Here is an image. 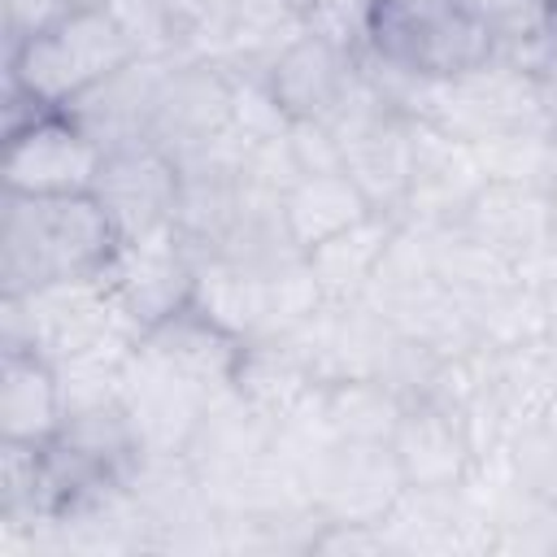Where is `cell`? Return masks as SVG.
Wrapping results in <instances>:
<instances>
[{
  "label": "cell",
  "mask_w": 557,
  "mask_h": 557,
  "mask_svg": "<svg viewBox=\"0 0 557 557\" xmlns=\"http://www.w3.org/2000/svg\"><path fill=\"white\" fill-rule=\"evenodd\" d=\"M117 231L91 191L17 196L0 209V292H35L61 278H87L117 252Z\"/></svg>",
  "instance_id": "6da1fadb"
},
{
  "label": "cell",
  "mask_w": 557,
  "mask_h": 557,
  "mask_svg": "<svg viewBox=\"0 0 557 557\" xmlns=\"http://www.w3.org/2000/svg\"><path fill=\"white\" fill-rule=\"evenodd\" d=\"M139 52L113 13L91 0L30 39L4 48V87L30 96L39 109H70L96 83L131 65Z\"/></svg>",
  "instance_id": "7a4b0ae2"
},
{
  "label": "cell",
  "mask_w": 557,
  "mask_h": 557,
  "mask_svg": "<svg viewBox=\"0 0 557 557\" xmlns=\"http://www.w3.org/2000/svg\"><path fill=\"white\" fill-rule=\"evenodd\" d=\"M366 52L413 78L448 83L492 61L496 44L461 0H374Z\"/></svg>",
  "instance_id": "3957f363"
},
{
  "label": "cell",
  "mask_w": 557,
  "mask_h": 557,
  "mask_svg": "<svg viewBox=\"0 0 557 557\" xmlns=\"http://www.w3.org/2000/svg\"><path fill=\"white\" fill-rule=\"evenodd\" d=\"M117 331L131 326L109 296L104 270L35 292H0V352H39L57 366Z\"/></svg>",
  "instance_id": "277c9868"
},
{
  "label": "cell",
  "mask_w": 557,
  "mask_h": 557,
  "mask_svg": "<svg viewBox=\"0 0 557 557\" xmlns=\"http://www.w3.org/2000/svg\"><path fill=\"white\" fill-rule=\"evenodd\" d=\"M422 122H435V126L453 131L466 144L487 139L496 131L548 122L540 74L531 65L509 61V57L496 52L492 61H483L479 70H470L461 78L435 83Z\"/></svg>",
  "instance_id": "5b68a950"
},
{
  "label": "cell",
  "mask_w": 557,
  "mask_h": 557,
  "mask_svg": "<svg viewBox=\"0 0 557 557\" xmlns=\"http://www.w3.org/2000/svg\"><path fill=\"white\" fill-rule=\"evenodd\" d=\"M305 487L322 522H370L379 527L396 496L405 492V474L396 466L392 444L374 440H322L305 466Z\"/></svg>",
  "instance_id": "8992f818"
},
{
  "label": "cell",
  "mask_w": 557,
  "mask_h": 557,
  "mask_svg": "<svg viewBox=\"0 0 557 557\" xmlns=\"http://www.w3.org/2000/svg\"><path fill=\"white\" fill-rule=\"evenodd\" d=\"M104 148L65 113L44 109L22 126L4 131V191L17 196H78L91 191Z\"/></svg>",
  "instance_id": "52a82bcc"
},
{
  "label": "cell",
  "mask_w": 557,
  "mask_h": 557,
  "mask_svg": "<svg viewBox=\"0 0 557 557\" xmlns=\"http://www.w3.org/2000/svg\"><path fill=\"white\" fill-rule=\"evenodd\" d=\"M104 283H109V296H113L122 322L135 335H144L148 326H157L170 313H178L183 305H191L196 261H191L187 244L178 239V231L165 226V231H152L139 239H122L104 265Z\"/></svg>",
  "instance_id": "ba28073f"
},
{
  "label": "cell",
  "mask_w": 557,
  "mask_h": 557,
  "mask_svg": "<svg viewBox=\"0 0 557 557\" xmlns=\"http://www.w3.org/2000/svg\"><path fill=\"white\" fill-rule=\"evenodd\" d=\"M231 74L213 57L183 52L170 65V78L161 87L152 144L165 148L174 161H187L231 135Z\"/></svg>",
  "instance_id": "9c48e42d"
},
{
  "label": "cell",
  "mask_w": 557,
  "mask_h": 557,
  "mask_svg": "<svg viewBox=\"0 0 557 557\" xmlns=\"http://www.w3.org/2000/svg\"><path fill=\"white\" fill-rule=\"evenodd\" d=\"M178 183H183L178 161L165 148L131 144V148L104 152L91 196L104 205L117 239H139V235L174 226Z\"/></svg>",
  "instance_id": "30bf717a"
},
{
  "label": "cell",
  "mask_w": 557,
  "mask_h": 557,
  "mask_svg": "<svg viewBox=\"0 0 557 557\" xmlns=\"http://www.w3.org/2000/svg\"><path fill=\"white\" fill-rule=\"evenodd\" d=\"M409 196L400 222H457L461 209L474 200V191L487 183L474 148L457 139L453 131L413 117L409 126Z\"/></svg>",
  "instance_id": "8fae6325"
},
{
  "label": "cell",
  "mask_w": 557,
  "mask_h": 557,
  "mask_svg": "<svg viewBox=\"0 0 557 557\" xmlns=\"http://www.w3.org/2000/svg\"><path fill=\"white\" fill-rule=\"evenodd\" d=\"M461 231H470L479 244L500 252L505 261L518 265V274L535 270L544 257L557 252L553 244V200L548 187H527V183H483L474 200L457 218Z\"/></svg>",
  "instance_id": "7c38bea8"
},
{
  "label": "cell",
  "mask_w": 557,
  "mask_h": 557,
  "mask_svg": "<svg viewBox=\"0 0 557 557\" xmlns=\"http://www.w3.org/2000/svg\"><path fill=\"white\" fill-rule=\"evenodd\" d=\"M178 57H135L104 83H96L87 96H78L65 113L104 148H131L152 144V122L161 104V87L170 78V65Z\"/></svg>",
  "instance_id": "4fadbf2b"
},
{
  "label": "cell",
  "mask_w": 557,
  "mask_h": 557,
  "mask_svg": "<svg viewBox=\"0 0 557 557\" xmlns=\"http://www.w3.org/2000/svg\"><path fill=\"white\" fill-rule=\"evenodd\" d=\"M357 74H361V52L322 39L313 30L296 35L265 65V78L292 122H326L357 87Z\"/></svg>",
  "instance_id": "5bb4252c"
},
{
  "label": "cell",
  "mask_w": 557,
  "mask_h": 557,
  "mask_svg": "<svg viewBox=\"0 0 557 557\" xmlns=\"http://www.w3.org/2000/svg\"><path fill=\"white\" fill-rule=\"evenodd\" d=\"M209 400H213L209 392H200L183 374L165 370L135 344V357H131V370L122 383V409H126L144 453H187Z\"/></svg>",
  "instance_id": "9a60e30c"
},
{
  "label": "cell",
  "mask_w": 557,
  "mask_h": 557,
  "mask_svg": "<svg viewBox=\"0 0 557 557\" xmlns=\"http://www.w3.org/2000/svg\"><path fill=\"white\" fill-rule=\"evenodd\" d=\"M392 453L405 487H457L479 461V444L466 418L431 400L405 405L392 431Z\"/></svg>",
  "instance_id": "2e32d148"
},
{
  "label": "cell",
  "mask_w": 557,
  "mask_h": 557,
  "mask_svg": "<svg viewBox=\"0 0 557 557\" xmlns=\"http://www.w3.org/2000/svg\"><path fill=\"white\" fill-rule=\"evenodd\" d=\"M139 348L209 396L235 387V370L244 357V339L231 335L222 322H213L196 300L170 313L165 322L148 326L139 335Z\"/></svg>",
  "instance_id": "e0dca14e"
},
{
  "label": "cell",
  "mask_w": 557,
  "mask_h": 557,
  "mask_svg": "<svg viewBox=\"0 0 557 557\" xmlns=\"http://www.w3.org/2000/svg\"><path fill=\"white\" fill-rule=\"evenodd\" d=\"M65 422L57 366L39 352H0V440L48 444Z\"/></svg>",
  "instance_id": "ac0fdd59"
},
{
  "label": "cell",
  "mask_w": 557,
  "mask_h": 557,
  "mask_svg": "<svg viewBox=\"0 0 557 557\" xmlns=\"http://www.w3.org/2000/svg\"><path fill=\"white\" fill-rule=\"evenodd\" d=\"M270 278L274 270H257L231 257H200L191 300L231 335L252 344L270 331Z\"/></svg>",
  "instance_id": "d6986e66"
},
{
  "label": "cell",
  "mask_w": 557,
  "mask_h": 557,
  "mask_svg": "<svg viewBox=\"0 0 557 557\" xmlns=\"http://www.w3.org/2000/svg\"><path fill=\"white\" fill-rule=\"evenodd\" d=\"M379 213L366 191L348 178V170H331V174H300L287 191H283V226H287V239L309 252L318 248L322 239L357 226L361 218Z\"/></svg>",
  "instance_id": "ffe728a7"
},
{
  "label": "cell",
  "mask_w": 557,
  "mask_h": 557,
  "mask_svg": "<svg viewBox=\"0 0 557 557\" xmlns=\"http://www.w3.org/2000/svg\"><path fill=\"white\" fill-rule=\"evenodd\" d=\"M396 222L400 218H392V213H370L357 226H348V231H339V235H331L305 252V265H309L313 283L322 287L326 300L366 296V287H370V278H374V270H379V261L396 235Z\"/></svg>",
  "instance_id": "44dd1931"
},
{
  "label": "cell",
  "mask_w": 557,
  "mask_h": 557,
  "mask_svg": "<svg viewBox=\"0 0 557 557\" xmlns=\"http://www.w3.org/2000/svg\"><path fill=\"white\" fill-rule=\"evenodd\" d=\"M318 387H322L318 374L283 335L244 344V357L235 370V392L252 409H261L270 422H283L287 413H296Z\"/></svg>",
  "instance_id": "7402d4cb"
},
{
  "label": "cell",
  "mask_w": 557,
  "mask_h": 557,
  "mask_svg": "<svg viewBox=\"0 0 557 557\" xmlns=\"http://www.w3.org/2000/svg\"><path fill=\"white\" fill-rule=\"evenodd\" d=\"M296 35H305L300 0H231V17L213 48V61L265 70Z\"/></svg>",
  "instance_id": "603a6c76"
},
{
  "label": "cell",
  "mask_w": 557,
  "mask_h": 557,
  "mask_svg": "<svg viewBox=\"0 0 557 557\" xmlns=\"http://www.w3.org/2000/svg\"><path fill=\"white\" fill-rule=\"evenodd\" d=\"M461 9L487 30L500 57L531 70L557 44V0H461Z\"/></svg>",
  "instance_id": "cb8c5ba5"
},
{
  "label": "cell",
  "mask_w": 557,
  "mask_h": 557,
  "mask_svg": "<svg viewBox=\"0 0 557 557\" xmlns=\"http://www.w3.org/2000/svg\"><path fill=\"white\" fill-rule=\"evenodd\" d=\"M139 335L117 331L65 361H57V379H61V400H65V418L83 413V409H100V405H117L122 400V383L131 370Z\"/></svg>",
  "instance_id": "d4e9b609"
},
{
  "label": "cell",
  "mask_w": 557,
  "mask_h": 557,
  "mask_svg": "<svg viewBox=\"0 0 557 557\" xmlns=\"http://www.w3.org/2000/svg\"><path fill=\"white\" fill-rule=\"evenodd\" d=\"M405 413V400L383 379H339L322 383V422L339 440L392 444V431Z\"/></svg>",
  "instance_id": "484cf974"
},
{
  "label": "cell",
  "mask_w": 557,
  "mask_h": 557,
  "mask_svg": "<svg viewBox=\"0 0 557 557\" xmlns=\"http://www.w3.org/2000/svg\"><path fill=\"white\" fill-rule=\"evenodd\" d=\"M470 305V322L483 348H522L535 339H548V309H544V287L513 278Z\"/></svg>",
  "instance_id": "4316f807"
},
{
  "label": "cell",
  "mask_w": 557,
  "mask_h": 557,
  "mask_svg": "<svg viewBox=\"0 0 557 557\" xmlns=\"http://www.w3.org/2000/svg\"><path fill=\"white\" fill-rule=\"evenodd\" d=\"M483 174L492 183H527V187H548L557 174V131L553 122H531L513 131H496L487 139L470 144Z\"/></svg>",
  "instance_id": "83f0119b"
},
{
  "label": "cell",
  "mask_w": 557,
  "mask_h": 557,
  "mask_svg": "<svg viewBox=\"0 0 557 557\" xmlns=\"http://www.w3.org/2000/svg\"><path fill=\"white\" fill-rule=\"evenodd\" d=\"M100 4L126 30V39L135 44L139 57H183V39H178L174 22L165 17L161 0H100Z\"/></svg>",
  "instance_id": "f1b7e54d"
},
{
  "label": "cell",
  "mask_w": 557,
  "mask_h": 557,
  "mask_svg": "<svg viewBox=\"0 0 557 557\" xmlns=\"http://www.w3.org/2000/svg\"><path fill=\"white\" fill-rule=\"evenodd\" d=\"M300 9H305V30L322 35V39H335L352 52L366 48L374 0H300Z\"/></svg>",
  "instance_id": "f546056e"
},
{
  "label": "cell",
  "mask_w": 557,
  "mask_h": 557,
  "mask_svg": "<svg viewBox=\"0 0 557 557\" xmlns=\"http://www.w3.org/2000/svg\"><path fill=\"white\" fill-rule=\"evenodd\" d=\"M161 9L178 30L183 52L213 57V48L226 30V17H231V0H161Z\"/></svg>",
  "instance_id": "4dcf8cb0"
},
{
  "label": "cell",
  "mask_w": 557,
  "mask_h": 557,
  "mask_svg": "<svg viewBox=\"0 0 557 557\" xmlns=\"http://www.w3.org/2000/svg\"><path fill=\"white\" fill-rule=\"evenodd\" d=\"M287 152L296 161L300 174H331L344 170V152L339 139L326 122H292L287 126Z\"/></svg>",
  "instance_id": "1f68e13d"
},
{
  "label": "cell",
  "mask_w": 557,
  "mask_h": 557,
  "mask_svg": "<svg viewBox=\"0 0 557 557\" xmlns=\"http://www.w3.org/2000/svg\"><path fill=\"white\" fill-rule=\"evenodd\" d=\"M91 0H0V30H4V48L30 39L35 30L61 22L65 13L83 9Z\"/></svg>",
  "instance_id": "d6a6232c"
},
{
  "label": "cell",
  "mask_w": 557,
  "mask_h": 557,
  "mask_svg": "<svg viewBox=\"0 0 557 557\" xmlns=\"http://www.w3.org/2000/svg\"><path fill=\"white\" fill-rule=\"evenodd\" d=\"M540 91H544V113H548V122H553V131H557V44L548 48V57L540 61Z\"/></svg>",
  "instance_id": "836d02e7"
}]
</instances>
